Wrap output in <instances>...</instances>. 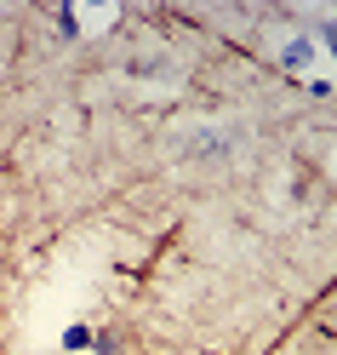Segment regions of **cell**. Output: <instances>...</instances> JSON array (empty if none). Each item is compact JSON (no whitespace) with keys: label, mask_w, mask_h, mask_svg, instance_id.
Here are the masks:
<instances>
[{"label":"cell","mask_w":337,"mask_h":355,"mask_svg":"<svg viewBox=\"0 0 337 355\" xmlns=\"http://www.w3.org/2000/svg\"><path fill=\"white\" fill-rule=\"evenodd\" d=\"M331 46H337V35H331Z\"/></svg>","instance_id":"obj_1"}]
</instances>
